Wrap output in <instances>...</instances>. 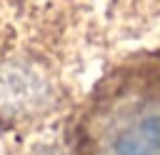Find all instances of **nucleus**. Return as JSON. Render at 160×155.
Returning <instances> with one entry per match:
<instances>
[{"label": "nucleus", "mask_w": 160, "mask_h": 155, "mask_svg": "<svg viewBox=\"0 0 160 155\" xmlns=\"http://www.w3.org/2000/svg\"><path fill=\"white\" fill-rule=\"evenodd\" d=\"M88 155H160V78L120 82L88 120Z\"/></svg>", "instance_id": "f257e3e1"}]
</instances>
